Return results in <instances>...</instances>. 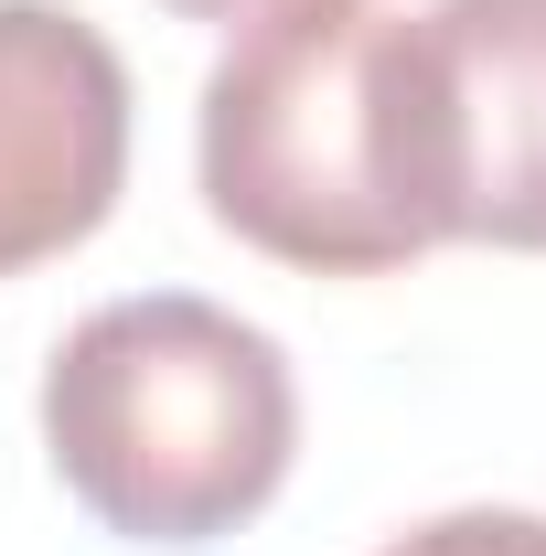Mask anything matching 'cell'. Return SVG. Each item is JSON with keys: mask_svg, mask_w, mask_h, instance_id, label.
I'll use <instances>...</instances> for the list:
<instances>
[{"mask_svg": "<svg viewBox=\"0 0 546 556\" xmlns=\"http://www.w3.org/2000/svg\"><path fill=\"white\" fill-rule=\"evenodd\" d=\"M204 204L225 236L311 278H386L461 247V161L418 11L300 0L204 75Z\"/></svg>", "mask_w": 546, "mask_h": 556, "instance_id": "1", "label": "cell"}, {"mask_svg": "<svg viewBox=\"0 0 546 556\" xmlns=\"http://www.w3.org/2000/svg\"><path fill=\"white\" fill-rule=\"evenodd\" d=\"M54 482L129 546H214L269 514L300 450L289 353L194 289L86 311L44 364Z\"/></svg>", "mask_w": 546, "mask_h": 556, "instance_id": "2", "label": "cell"}, {"mask_svg": "<svg viewBox=\"0 0 546 556\" xmlns=\"http://www.w3.org/2000/svg\"><path fill=\"white\" fill-rule=\"evenodd\" d=\"M129 182V65L65 0H0V278L86 247Z\"/></svg>", "mask_w": 546, "mask_h": 556, "instance_id": "3", "label": "cell"}, {"mask_svg": "<svg viewBox=\"0 0 546 556\" xmlns=\"http://www.w3.org/2000/svg\"><path fill=\"white\" fill-rule=\"evenodd\" d=\"M418 33L461 161V247L546 257V0H429Z\"/></svg>", "mask_w": 546, "mask_h": 556, "instance_id": "4", "label": "cell"}, {"mask_svg": "<svg viewBox=\"0 0 546 556\" xmlns=\"http://www.w3.org/2000/svg\"><path fill=\"white\" fill-rule=\"evenodd\" d=\"M375 556H546V514H504V503H472V514H439Z\"/></svg>", "mask_w": 546, "mask_h": 556, "instance_id": "5", "label": "cell"}, {"mask_svg": "<svg viewBox=\"0 0 546 556\" xmlns=\"http://www.w3.org/2000/svg\"><path fill=\"white\" fill-rule=\"evenodd\" d=\"M161 11H183V22H225V33H247V22H269V11H300V0H161Z\"/></svg>", "mask_w": 546, "mask_h": 556, "instance_id": "6", "label": "cell"}]
</instances>
